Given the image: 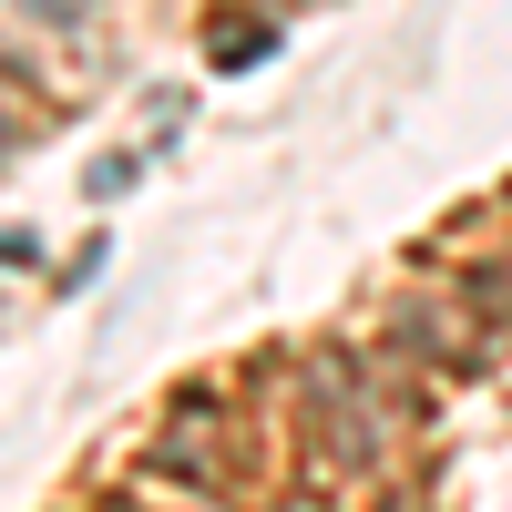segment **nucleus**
I'll list each match as a JSON object with an SVG mask.
<instances>
[]
</instances>
